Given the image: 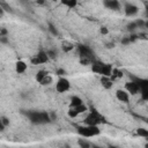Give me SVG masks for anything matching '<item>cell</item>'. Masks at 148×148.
Returning a JSON list of instances; mask_svg holds the SVG:
<instances>
[{"label": "cell", "mask_w": 148, "mask_h": 148, "mask_svg": "<svg viewBox=\"0 0 148 148\" xmlns=\"http://www.w3.org/2000/svg\"><path fill=\"white\" fill-rule=\"evenodd\" d=\"M25 114L32 124H46L51 121L49 113L45 111H28Z\"/></svg>", "instance_id": "cell-1"}, {"label": "cell", "mask_w": 148, "mask_h": 148, "mask_svg": "<svg viewBox=\"0 0 148 148\" xmlns=\"http://www.w3.org/2000/svg\"><path fill=\"white\" fill-rule=\"evenodd\" d=\"M77 133L84 138H92V136L98 135L101 133V130L98 128L97 125H87L86 124V126L77 127Z\"/></svg>", "instance_id": "cell-2"}, {"label": "cell", "mask_w": 148, "mask_h": 148, "mask_svg": "<svg viewBox=\"0 0 148 148\" xmlns=\"http://www.w3.org/2000/svg\"><path fill=\"white\" fill-rule=\"evenodd\" d=\"M84 123L87 125H99V124H104L105 123V118L98 113L95 109H91V111L89 112V114L84 118Z\"/></svg>", "instance_id": "cell-3"}, {"label": "cell", "mask_w": 148, "mask_h": 148, "mask_svg": "<svg viewBox=\"0 0 148 148\" xmlns=\"http://www.w3.org/2000/svg\"><path fill=\"white\" fill-rule=\"evenodd\" d=\"M131 79L134 80L135 82H138L139 87H140V94H141V97L143 101L148 99V81L146 79H140V77H136L134 75H131Z\"/></svg>", "instance_id": "cell-4"}, {"label": "cell", "mask_w": 148, "mask_h": 148, "mask_svg": "<svg viewBox=\"0 0 148 148\" xmlns=\"http://www.w3.org/2000/svg\"><path fill=\"white\" fill-rule=\"evenodd\" d=\"M71 84H69V81L65 77H59L57 83H56V90L58 92H65L69 89Z\"/></svg>", "instance_id": "cell-5"}, {"label": "cell", "mask_w": 148, "mask_h": 148, "mask_svg": "<svg viewBox=\"0 0 148 148\" xmlns=\"http://www.w3.org/2000/svg\"><path fill=\"white\" fill-rule=\"evenodd\" d=\"M77 51L81 58H89L91 60H94V52L91 51L90 47H88L87 45H79L77 46Z\"/></svg>", "instance_id": "cell-6"}, {"label": "cell", "mask_w": 148, "mask_h": 148, "mask_svg": "<svg viewBox=\"0 0 148 148\" xmlns=\"http://www.w3.org/2000/svg\"><path fill=\"white\" fill-rule=\"evenodd\" d=\"M49 61V57L45 51H39L34 58H31V64L32 65H39V64H45Z\"/></svg>", "instance_id": "cell-7"}, {"label": "cell", "mask_w": 148, "mask_h": 148, "mask_svg": "<svg viewBox=\"0 0 148 148\" xmlns=\"http://www.w3.org/2000/svg\"><path fill=\"white\" fill-rule=\"evenodd\" d=\"M86 111H87V106L82 103V104H80V105H77V106H69L68 116L72 117V118H74V117H76V116H79L80 113H83V112H86Z\"/></svg>", "instance_id": "cell-8"}, {"label": "cell", "mask_w": 148, "mask_h": 148, "mask_svg": "<svg viewBox=\"0 0 148 148\" xmlns=\"http://www.w3.org/2000/svg\"><path fill=\"white\" fill-rule=\"evenodd\" d=\"M125 88H126V91L130 92L131 95H136V94L140 92V87H139L138 82H135V81L132 80V79H131L130 82H126Z\"/></svg>", "instance_id": "cell-9"}, {"label": "cell", "mask_w": 148, "mask_h": 148, "mask_svg": "<svg viewBox=\"0 0 148 148\" xmlns=\"http://www.w3.org/2000/svg\"><path fill=\"white\" fill-rule=\"evenodd\" d=\"M124 9H125V14L127 15V16H133V15H135L138 12H139V8L135 6V5H133V3H125V7H124Z\"/></svg>", "instance_id": "cell-10"}, {"label": "cell", "mask_w": 148, "mask_h": 148, "mask_svg": "<svg viewBox=\"0 0 148 148\" xmlns=\"http://www.w3.org/2000/svg\"><path fill=\"white\" fill-rule=\"evenodd\" d=\"M103 3L109 9H112V10H119L120 9V3L118 0H103Z\"/></svg>", "instance_id": "cell-11"}, {"label": "cell", "mask_w": 148, "mask_h": 148, "mask_svg": "<svg viewBox=\"0 0 148 148\" xmlns=\"http://www.w3.org/2000/svg\"><path fill=\"white\" fill-rule=\"evenodd\" d=\"M116 97H117L118 101L124 102V103H127L130 101V95L125 90H117L116 91Z\"/></svg>", "instance_id": "cell-12"}, {"label": "cell", "mask_w": 148, "mask_h": 148, "mask_svg": "<svg viewBox=\"0 0 148 148\" xmlns=\"http://www.w3.org/2000/svg\"><path fill=\"white\" fill-rule=\"evenodd\" d=\"M25 69H27V65H25V62H24V61L18 60V61L15 64V71H16L18 74L24 73V72H25Z\"/></svg>", "instance_id": "cell-13"}, {"label": "cell", "mask_w": 148, "mask_h": 148, "mask_svg": "<svg viewBox=\"0 0 148 148\" xmlns=\"http://www.w3.org/2000/svg\"><path fill=\"white\" fill-rule=\"evenodd\" d=\"M101 83L105 89H110L112 87V80L110 79V76H103L101 79Z\"/></svg>", "instance_id": "cell-14"}, {"label": "cell", "mask_w": 148, "mask_h": 148, "mask_svg": "<svg viewBox=\"0 0 148 148\" xmlns=\"http://www.w3.org/2000/svg\"><path fill=\"white\" fill-rule=\"evenodd\" d=\"M7 34L8 31L6 28H0V43H8Z\"/></svg>", "instance_id": "cell-15"}, {"label": "cell", "mask_w": 148, "mask_h": 148, "mask_svg": "<svg viewBox=\"0 0 148 148\" xmlns=\"http://www.w3.org/2000/svg\"><path fill=\"white\" fill-rule=\"evenodd\" d=\"M82 104V99L79 97V96H73L71 98V103H69V106H77Z\"/></svg>", "instance_id": "cell-16"}, {"label": "cell", "mask_w": 148, "mask_h": 148, "mask_svg": "<svg viewBox=\"0 0 148 148\" xmlns=\"http://www.w3.org/2000/svg\"><path fill=\"white\" fill-rule=\"evenodd\" d=\"M61 46H62V50L65 51V52H69V51H72L73 49H74V45L72 44V43H69V42H62V44H61Z\"/></svg>", "instance_id": "cell-17"}, {"label": "cell", "mask_w": 148, "mask_h": 148, "mask_svg": "<svg viewBox=\"0 0 148 148\" xmlns=\"http://www.w3.org/2000/svg\"><path fill=\"white\" fill-rule=\"evenodd\" d=\"M121 76H123L121 71H119V69H113V68H112V72H111V75H110V79H111V80L118 79V77H121Z\"/></svg>", "instance_id": "cell-18"}, {"label": "cell", "mask_w": 148, "mask_h": 148, "mask_svg": "<svg viewBox=\"0 0 148 148\" xmlns=\"http://www.w3.org/2000/svg\"><path fill=\"white\" fill-rule=\"evenodd\" d=\"M65 6H67V7H69V8H74L75 6H76V2H77V0H60Z\"/></svg>", "instance_id": "cell-19"}, {"label": "cell", "mask_w": 148, "mask_h": 148, "mask_svg": "<svg viewBox=\"0 0 148 148\" xmlns=\"http://www.w3.org/2000/svg\"><path fill=\"white\" fill-rule=\"evenodd\" d=\"M47 74H49V73H47L46 71H39V72L37 73V75H36V80H37L38 82H40Z\"/></svg>", "instance_id": "cell-20"}, {"label": "cell", "mask_w": 148, "mask_h": 148, "mask_svg": "<svg viewBox=\"0 0 148 148\" xmlns=\"http://www.w3.org/2000/svg\"><path fill=\"white\" fill-rule=\"evenodd\" d=\"M136 134H138L139 136L148 138V130H146V128H138V130H136Z\"/></svg>", "instance_id": "cell-21"}, {"label": "cell", "mask_w": 148, "mask_h": 148, "mask_svg": "<svg viewBox=\"0 0 148 148\" xmlns=\"http://www.w3.org/2000/svg\"><path fill=\"white\" fill-rule=\"evenodd\" d=\"M51 82H52V77L47 74V75H46V76H45V77H44L39 83H40V84H43V86H46V84H50Z\"/></svg>", "instance_id": "cell-22"}, {"label": "cell", "mask_w": 148, "mask_h": 148, "mask_svg": "<svg viewBox=\"0 0 148 148\" xmlns=\"http://www.w3.org/2000/svg\"><path fill=\"white\" fill-rule=\"evenodd\" d=\"M79 146H81L83 148H88V147L91 146V143L88 142V141H86V140H83V139H79Z\"/></svg>", "instance_id": "cell-23"}, {"label": "cell", "mask_w": 148, "mask_h": 148, "mask_svg": "<svg viewBox=\"0 0 148 148\" xmlns=\"http://www.w3.org/2000/svg\"><path fill=\"white\" fill-rule=\"evenodd\" d=\"M0 6H1V7H2V9H3V10H6V12H9V13H12V12H13L12 7H10L9 5H7L6 2H3V1H1V2H0Z\"/></svg>", "instance_id": "cell-24"}, {"label": "cell", "mask_w": 148, "mask_h": 148, "mask_svg": "<svg viewBox=\"0 0 148 148\" xmlns=\"http://www.w3.org/2000/svg\"><path fill=\"white\" fill-rule=\"evenodd\" d=\"M94 60H95V59H94ZM91 61H92V60L89 59V58H81V59H80V62H81L82 65H90Z\"/></svg>", "instance_id": "cell-25"}, {"label": "cell", "mask_w": 148, "mask_h": 148, "mask_svg": "<svg viewBox=\"0 0 148 148\" xmlns=\"http://www.w3.org/2000/svg\"><path fill=\"white\" fill-rule=\"evenodd\" d=\"M46 54H47L49 59H54L56 56H57V53H56L53 50H49V51H46Z\"/></svg>", "instance_id": "cell-26"}, {"label": "cell", "mask_w": 148, "mask_h": 148, "mask_svg": "<svg viewBox=\"0 0 148 148\" xmlns=\"http://www.w3.org/2000/svg\"><path fill=\"white\" fill-rule=\"evenodd\" d=\"M136 28H138V27H136V23H135L134 21L127 24V29H128L130 31H133V30H134V29H136Z\"/></svg>", "instance_id": "cell-27"}, {"label": "cell", "mask_w": 148, "mask_h": 148, "mask_svg": "<svg viewBox=\"0 0 148 148\" xmlns=\"http://www.w3.org/2000/svg\"><path fill=\"white\" fill-rule=\"evenodd\" d=\"M49 30L51 31V34H52V35H58L57 29H56V28H54V25H53V24H51V23H49Z\"/></svg>", "instance_id": "cell-28"}, {"label": "cell", "mask_w": 148, "mask_h": 148, "mask_svg": "<svg viewBox=\"0 0 148 148\" xmlns=\"http://www.w3.org/2000/svg\"><path fill=\"white\" fill-rule=\"evenodd\" d=\"M130 43H131L130 37H124V38L121 39V44H124V45H127V44H130Z\"/></svg>", "instance_id": "cell-29"}, {"label": "cell", "mask_w": 148, "mask_h": 148, "mask_svg": "<svg viewBox=\"0 0 148 148\" xmlns=\"http://www.w3.org/2000/svg\"><path fill=\"white\" fill-rule=\"evenodd\" d=\"M0 118H1V120H2V123H3V125H5V126L9 125V119H8L7 117H0Z\"/></svg>", "instance_id": "cell-30"}, {"label": "cell", "mask_w": 148, "mask_h": 148, "mask_svg": "<svg viewBox=\"0 0 148 148\" xmlns=\"http://www.w3.org/2000/svg\"><path fill=\"white\" fill-rule=\"evenodd\" d=\"M101 34H103V35H106V34H108V29H106L105 27L101 28Z\"/></svg>", "instance_id": "cell-31"}, {"label": "cell", "mask_w": 148, "mask_h": 148, "mask_svg": "<svg viewBox=\"0 0 148 148\" xmlns=\"http://www.w3.org/2000/svg\"><path fill=\"white\" fill-rule=\"evenodd\" d=\"M57 74L58 75H64V74H66V72H65V69H58L57 71Z\"/></svg>", "instance_id": "cell-32"}, {"label": "cell", "mask_w": 148, "mask_h": 148, "mask_svg": "<svg viewBox=\"0 0 148 148\" xmlns=\"http://www.w3.org/2000/svg\"><path fill=\"white\" fill-rule=\"evenodd\" d=\"M5 125H3V123H2V120H1V118H0V132H2L3 130H5Z\"/></svg>", "instance_id": "cell-33"}, {"label": "cell", "mask_w": 148, "mask_h": 148, "mask_svg": "<svg viewBox=\"0 0 148 148\" xmlns=\"http://www.w3.org/2000/svg\"><path fill=\"white\" fill-rule=\"evenodd\" d=\"M36 2H37L38 5H44V3H45V0H36Z\"/></svg>", "instance_id": "cell-34"}, {"label": "cell", "mask_w": 148, "mask_h": 148, "mask_svg": "<svg viewBox=\"0 0 148 148\" xmlns=\"http://www.w3.org/2000/svg\"><path fill=\"white\" fill-rule=\"evenodd\" d=\"M3 12H5V10H3V9H2V7L0 6V15H2V14H3Z\"/></svg>", "instance_id": "cell-35"}, {"label": "cell", "mask_w": 148, "mask_h": 148, "mask_svg": "<svg viewBox=\"0 0 148 148\" xmlns=\"http://www.w3.org/2000/svg\"><path fill=\"white\" fill-rule=\"evenodd\" d=\"M53 1H58V0H53Z\"/></svg>", "instance_id": "cell-36"}]
</instances>
